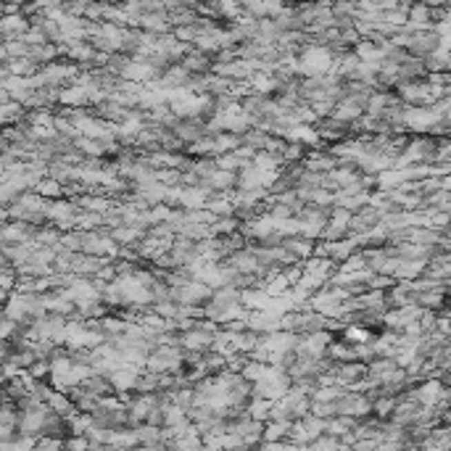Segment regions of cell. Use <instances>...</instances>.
Returning <instances> with one entry per match:
<instances>
[{"instance_id":"13","label":"cell","mask_w":451,"mask_h":451,"mask_svg":"<svg viewBox=\"0 0 451 451\" xmlns=\"http://www.w3.org/2000/svg\"><path fill=\"white\" fill-rule=\"evenodd\" d=\"M217 159V166L219 169H227V172H238V169H243V166L248 164L245 159H241L235 150H227V153H219V156H214Z\"/></svg>"},{"instance_id":"12","label":"cell","mask_w":451,"mask_h":451,"mask_svg":"<svg viewBox=\"0 0 451 451\" xmlns=\"http://www.w3.org/2000/svg\"><path fill=\"white\" fill-rule=\"evenodd\" d=\"M306 146L303 143H296V140H288L285 148H283V164H299V161H303V156H306Z\"/></svg>"},{"instance_id":"20","label":"cell","mask_w":451,"mask_h":451,"mask_svg":"<svg viewBox=\"0 0 451 451\" xmlns=\"http://www.w3.org/2000/svg\"><path fill=\"white\" fill-rule=\"evenodd\" d=\"M422 3H428L430 8H436V6H451V0H422Z\"/></svg>"},{"instance_id":"15","label":"cell","mask_w":451,"mask_h":451,"mask_svg":"<svg viewBox=\"0 0 451 451\" xmlns=\"http://www.w3.org/2000/svg\"><path fill=\"white\" fill-rule=\"evenodd\" d=\"M182 422H188L185 417V409L177 404H164V425H182Z\"/></svg>"},{"instance_id":"7","label":"cell","mask_w":451,"mask_h":451,"mask_svg":"<svg viewBox=\"0 0 451 451\" xmlns=\"http://www.w3.org/2000/svg\"><path fill=\"white\" fill-rule=\"evenodd\" d=\"M351 50L357 53V59L359 61H370V63H377V61L383 59V48L375 46L372 40H364V37H359V40L351 46Z\"/></svg>"},{"instance_id":"14","label":"cell","mask_w":451,"mask_h":451,"mask_svg":"<svg viewBox=\"0 0 451 451\" xmlns=\"http://www.w3.org/2000/svg\"><path fill=\"white\" fill-rule=\"evenodd\" d=\"M393 406H396V399H393V396H375V399H372V414L380 417V420H388Z\"/></svg>"},{"instance_id":"1","label":"cell","mask_w":451,"mask_h":451,"mask_svg":"<svg viewBox=\"0 0 451 451\" xmlns=\"http://www.w3.org/2000/svg\"><path fill=\"white\" fill-rule=\"evenodd\" d=\"M438 46H441V37L436 34V30H433V27H428V30L409 32V40H406V50H409L412 56H420V59L430 56V53H433Z\"/></svg>"},{"instance_id":"6","label":"cell","mask_w":451,"mask_h":451,"mask_svg":"<svg viewBox=\"0 0 451 451\" xmlns=\"http://www.w3.org/2000/svg\"><path fill=\"white\" fill-rule=\"evenodd\" d=\"M211 332L190 328V330H180V348H193V351H209L211 348Z\"/></svg>"},{"instance_id":"3","label":"cell","mask_w":451,"mask_h":451,"mask_svg":"<svg viewBox=\"0 0 451 451\" xmlns=\"http://www.w3.org/2000/svg\"><path fill=\"white\" fill-rule=\"evenodd\" d=\"M180 63L190 72V74H206V72H211V66H214V56L198 50V48H190V50L180 59Z\"/></svg>"},{"instance_id":"21","label":"cell","mask_w":451,"mask_h":451,"mask_svg":"<svg viewBox=\"0 0 451 451\" xmlns=\"http://www.w3.org/2000/svg\"><path fill=\"white\" fill-rule=\"evenodd\" d=\"M103 3H114V6H121L124 0H103Z\"/></svg>"},{"instance_id":"9","label":"cell","mask_w":451,"mask_h":451,"mask_svg":"<svg viewBox=\"0 0 451 451\" xmlns=\"http://www.w3.org/2000/svg\"><path fill=\"white\" fill-rule=\"evenodd\" d=\"M267 370H270V361H259V359H245V364L241 367V375L245 377V380H251V383H256V380H261V377L267 375Z\"/></svg>"},{"instance_id":"4","label":"cell","mask_w":451,"mask_h":451,"mask_svg":"<svg viewBox=\"0 0 451 451\" xmlns=\"http://www.w3.org/2000/svg\"><path fill=\"white\" fill-rule=\"evenodd\" d=\"M280 245L285 248L288 254H293L296 259H309V256L314 254V241L312 238H306V235H301V232H296V235H283V241H280Z\"/></svg>"},{"instance_id":"8","label":"cell","mask_w":451,"mask_h":451,"mask_svg":"<svg viewBox=\"0 0 451 451\" xmlns=\"http://www.w3.org/2000/svg\"><path fill=\"white\" fill-rule=\"evenodd\" d=\"M59 101L63 106H72V108H77V106H88V88L74 82L72 88H66L63 92H59Z\"/></svg>"},{"instance_id":"10","label":"cell","mask_w":451,"mask_h":451,"mask_svg":"<svg viewBox=\"0 0 451 451\" xmlns=\"http://www.w3.org/2000/svg\"><path fill=\"white\" fill-rule=\"evenodd\" d=\"M241 146V135L238 132H217L214 135V156L227 153V150H235Z\"/></svg>"},{"instance_id":"5","label":"cell","mask_w":451,"mask_h":451,"mask_svg":"<svg viewBox=\"0 0 451 451\" xmlns=\"http://www.w3.org/2000/svg\"><path fill=\"white\" fill-rule=\"evenodd\" d=\"M135 27L137 30H146V32H156V34L172 30V24H169V19H166V11H148V14H140L135 19Z\"/></svg>"},{"instance_id":"19","label":"cell","mask_w":451,"mask_h":451,"mask_svg":"<svg viewBox=\"0 0 451 451\" xmlns=\"http://www.w3.org/2000/svg\"><path fill=\"white\" fill-rule=\"evenodd\" d=\"M438 21H449V6H436V8H430V24H438Z\"/></svg>"},{"instance_id":"11","label":"cell","mask_w":451,"mask_h":451,"mask_svg":"<svg viewBox=\"0 0 451 451\" xmlns=\"http://www.w3.org/2000/svg\"><path fill=\"white\" fill-rule=\"evenodd\" d=\"M267 137H270L267 130L248 127L245 132H241V143H243V146H251V148H256V150H261V148H264V143H267Z\"/></svg>"},{"instance_id":"2","label":"cell","mask_w":451,"mask_h":451,"mask_svg":"<svg viewBox=\"0 0 451 451\" xmlns=\"http://www.w3.org/2000/svg\"><path fill=\"white\" fill-rule=\"evenodd\" d=\"M332 377H335V383L338 385H357L359 380L367 377V364L359 359H348V361H335V367H332Z\"/></svg>"},{"instance_id":"17","label":"cell","mask_w":451,"mask_h":451,"mask_svg":"<svg viewBox=\"0 0 451 451\" xmlns=\"http://www.w3.org/2000/svg\"><path fill=\"white\" fill-rule=\"evenodd\" d=\"M153 180L172 188V185H180V172L177 169H153Z\"/></svg>"},{"instance_id":"22","label":"cell","mask_w":451,"mask_h":451,"mask_svg":"<svg viewBox=\"0 0 451 451\" xmlns=\"http://www.w3.org/2000/svg\"><path fill=\"white\" fill-rule=\"evenodd\" d=\"M0 380H3V375H0Z\"/></svg>"},{"instance_id":"18","label":"cell","mask_w":451,"mask_h":451,"mask_svg":"<svg viewBox=\"0 0 451 451\" xmlns=\"http://www.w3.org/2000/svg\"><path fill=\"white\" fill-rule=\"evenodd\" d=\"M425 82L430 85H451V72L443 69V72H425Z\"/></svg>"},{"instance_id":"16","label":"cell","mask_w":451,"mask_h":451,"mask_svg":"<svg viewBox=\"0 0 451 451\" xmlns=\"http://www.w3.org/2000/svg\"><path fill=\"white\" fill-rule=\"evenodd\" d=\"M172 34H174L180 43H190V46H193L198 37H201V34H198V30H196V24H182V27H172Z\"/></svg>"}]
</instances>
